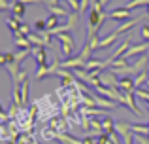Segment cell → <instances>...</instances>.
Wrapping results in <instances>:
<instances>
[{
    "mask_svg": "<svg viewBox=\"0 0 149 144\" xmlns=\"http://www.w3.org/2000/svg\"><path fill=\"white\" fill-rule=\"evenodd\" d=\"M45 23H47V30H53V29H57V27H61V17L49 15V17L45 19Z\"/></svg>",
    "mask_w": 149,
    "mask_h": 144,
    "instance_id": "obj_15",
    "label": "cell"
},
{
    "mask_svg": "<svg viewBox=\"0 0 149 144\" xmlns=\"http://www.w3.org/2000/svg\"><path fill=\"white\" fill-rule=\"evenodd\" d=\"M10 144H21V142H10Z\"/></svg>",
    "mask_w": 149,
    "mask_h": 144,
    "instance_id": "obj_30",
    "label": "cell"
},
{
    "mask_svg": "<svg viewBox=\"0 0 149 144\" xmlns=\"http://www.w3.org/2000/svg\"><path fill=\"white\" fill-rule=\"evenodd\" d=\"M136 97L143 99V100L149 104V91H147V89H136Z\"/></svg>",
    "mask_w": 149,
    "mask_h": 144,
    "instance_id": "obj_20",
    "label": "cell"
},
{
    "mask_svg": "<svg viewBox=\"0 0 149 144\" xmlns=\"http://www.w3.org/2000/svg\"><path fill=\"white\" fill-rule=\"evenodd\" d=\"M34 27H36V30H38V32H42V30H47V23H45V21H36V25H34Z\"/></svg>",
    "mask_w": 149,
    "mask_h": 144,
    "instance_id": "obj_22",
    "label": "cell"
},
{
    "mask_svg": "<svg viewBox=\"0 0 149 144\" xmlns=\"http://www.w3.org/2000/svg\"><path fill=\"white\" fill-rule=\"evenodd\" d=\"M77 19H79V15H77V11H72V13L68 15V21H66V27H68V30H74L77 25Z\"/></svg>",
    "mask_w": 149,
    "mask_h": 144,
    "instance_id": "obj_16",
    "label": "cell"
},
{
    "mask_svg": "<svg viewBox=\"0 0 149 144\" xmlns=\"http://www.w3.org/2000/svg\"><path fill=\"white\" fill-rule=\"evenodd\" d=\"M117 87L121 89V91H136V84H134V78L132 76H125L119 80V85Z\"/></svg>",
    "mask_w": 149,
    "mask_h": 144,
    "instance_id": "obj_9",
    "label": "cell"
},
{
    "mask_svg": "<svg viewBox=\"0 0 149 144\" xmlns=\"http://www.w3.org/2000/svg\"><path fill=\"white\" fill-rule=\"evenodd\" d=\"M11 13H13L15 17H19V19H21L23 15L26 13V4L19 2V0H13V2H11Z\"/></svg>",
    "mask_w": 149,
    "mask_h": 144,
    "instance_id": "obj_10",
    "label": "cell"
},
{
    "mask_svg": "<svg viewBox=\"0 0 149 144\" xmlns=\"http://www.w3.org/2000/svg\"><path fill=\"white\" fill-rule=\"evenodd\" d=\"M147 80H149V74H147V72H142V74H138V76L134 78V84H136V87H140L142 84H147Z\"/></svg>",
    "mask_w": 149,
    "mask_h": 144,
    "instance_id": "obj_19",
    "label": "cell"
},
{
    "mask_svg": "<svg viewBox=\"0 0 149 144\" xmlns=\"http://www.w3.org/2000/svg\"><path fill=\"white\" fill-rule=\"evenodd\" d=\"M34 114L30 110H26V108H21V112L17 114V118L15 119H11V122H15V125H17V129L21 131V133H25V135H29L30 131H32V125H34Z\"/></svg>",
    "mask_w": 149,
    "mask_h": 144,
    "instance_id": "obj_1",
    "label": "cell"
},
{
    "mask_svg": "<svg viewBox=\"0 0 149 144\" xmlns=\"http://www.w3.org/2000/svg\"><path fill=\"white\" fill-rule=\"evenodd\" d=\"M23 4H36V2H42V0H19Z\"/></svg>",
    "mask_w": 149,
    "mask_h": 144,
    "instance_id": "obj_26",
    "label": "cell"
},
{
    "mask_svg": "<svg viewBox=\"0 0 149 144\" xmlns=\"http://www.w3.org/2000/svg\"><path fill=\"white\" fill-rule=\"evenodd\" d=\"M146 19H149V6H147V11H146Z\"/></svg>",
    "mask_w": 149,
    "mask_h": 144,
    "instance_id": "obj_29",
    "label": "cell"
},
{
    "mask_svg": "<svg viewBox=\"0 0 149 144\" xmlns=\"http://www.w3.org/2000/svg\"><path fill=\"white\" fill-rule=\"evenodd\" d=\"M29 91H30V81L25 80L21 84V99H23V106L29 103Z\"/></svg>",
    "mask_w": 149,
    "mask_h": 144,
    "instance_id": "obj_14",
    "label": "cell"
},
{
    "mask_svg": "<svg viewBox=\"0 0 149 144\" xmlns=\"http://www.w3.org/2000/svg\"><path fill=\"white\" fill-rule=\"evenodd\" d=\"M29 55H32V48H30V49H21V51H17V53H15V63L21 65L23 59H26Z\"/></svg>",
    "mask_w": 149,
    "mask_h": 144,
    "instance_id": "obj_17",
    "label": "cell"
},
{
    "mask_svg": "<svg viewBox=\"0 0 149 144\" xmlns=\"http://www.w3.org/2000/svg\"><path fill=\"white\" fill-rule=\"evenodd\" d=\"M117 38H119V34L117 32H111L108 38H104V40L98 42V49H104V48H111V44H115Z\"/></svg>",
    "mask_w": 149,
    "mask_h": 144,
    "instance_id": "obj_12",
    "label": "cell"
},
{
    "mask_svg": "<svg viewBox=\"0 0 149 144\" xmlns=\"http://www.w3.org/2000/svg\"><path fill=\"white\" fill-rule=\"evenodd\" d=\"M83 144H95V138L91 135H87V137H83Z\"/></svg>",
    "mask_w": 149,
    "mask_h": 144,
    "instance_id": "obj_25",
    "label": "cell"
},
{
    "mask_svg": "<svg viewBox=\"0 0 149 144\" xmlns=\"http://www.w3.org/2000/svg\"><path fill=\"white\" fill-rule=\"evenodd\" d=\"M32 144H42L40 140H36V138H32Z\"/></svg>",
    "mask_w": 149,
    "mask_h": 144,
    "instance_id": "obj_28",
    "label": "cell"
},
{
    "mask_svg": "<svg viewBox=\"0 0 149 144\" xmlns=\"http://www.w3.org/2000/svg\"><path fill=\"white\" fill-rule=\"evenodd\" d=\"M109 19H115V21H130L134 17H132V10H128V8H117V10H113L109 13Z\"/></svg>",
    "mask_w": 149,
    "mask_h": 144,
    "instance_id": "obj_3",
    "label": "cell"
},
{
    "mask_svg": "<svg viewBox=\"0 0 149 144\" xmlns=\"http://www.w3.org/2000/svg\"><path fill=\"white\" fill-rule=\"evenodd\" d=\"M147 138H149V137H147Z\"/></svg>",
    "mask_w": 149,
    "mask_h": 144,
    "instance_id": "obj_34",
    "label": "cell"
},
{
    "mask_svg": "<svg viewBox=\"0 0 149 144\" xmlns=\"http://www.w3.org/2000/svg\"><path fill=\"white\" fill-rule=\"evenodd\" d=\"M98 2H100V4H102V6H104V8H106V6H108V4H109V2H111V0H98Z\"/></svg>",
    "mask_w": 149,
    "mask_h": 144,
    "instance_id": "obj_27",
    "label": "cell"
},
{
    "mask_svg": "<svg viewBox=\"0 0 149 144\" xmlns=\"http://www.w3.org/2000/svg\"><path fill=\"white\" fill-rule=\"evenodd\" d=\"M146 106H147V112H149V104H146Z\"/></svg>",
    "mask_w": 149,
    "mask_h": 144,
    "instance_id": "obj_31",
    "label": "cell"
},
{
    "mask_svg": "<svg viewBox=\"0 0 149 144\" xmlns=\"http://www.w3.org/2000/svg\"><path fill=\"white\" fill-rule=\"evenodd\" d=\"M0 10H2V11H8V10H11V4L8 2V0H0Z\"/></svg>",
    "mask_w": 149,
    "mask_h": 144,
    "instance_id": "obj_24",
    "label": "cell"
},
{
    "mask_svg": "<svg viewBox=\"0 0 149 144\" xmlns=\"http://www.w3.org/2000/svg\"><path fill=\"white\" fill-rule=\"evenodd\" d=\"M146 85H147V87H149V80H147V84H146Z\"/></svg>",
    "mask_w": 149,
    "mask_h": 144,
    "instance_id": "obj_32",
    "label": "cell"
},
{
    "mask_svg": "<svg viewBox=\"0 0 149 144\" xmlns=\"http://www.w3.org/2000/svg\"><path fill=\"white\" fill-rule=\"evenodd\" d=\"M6 25L10 27L11 32H19V30H21V27H23V23L19 21V17H15V15L11 13V15H8V17H6Z\"/></svg>",
    "mask_w": 149,
    "mask_h": 144,
    "instance_id": "obj_11",
    "label": "cell"
},
{
    "mask_svg": "<svg viewBox=\"0 0 149 144\" xmlns=\"http://www.w3.org/2000/svg\"><path fill=\"white\" fill-rule=\"evenodd\" d=\"M89 6H93V4H91V0H81V8H79V13L83 15V13H87V11H91V10H89Z\"/></svg>",
    "mask_w": 149,
    "mask_h": 144,
    "instance_id": "obj_21",
    "label": "cell"
},
{
    "mask_svg": "<svg viewBox=\"0 0 149 144\" xmlns=\"http://www.w3.org/2000/svg\"><path fill=\"white\" fill-rule=\"evenodd\" d=\"M57 142H61V144H83V140H79V138H76V137H70V135H66V133L58 135Z\"/></svg>",
    "mask_w": 149,
    "mask_h": 144,
    "instance_id": "obj_13",
    "label": "cell"
},
{
    "mask_svg": "<svg viewBox=\"0 0 149 144\" xmlns=\"http://www.w3.org/2000/svg\"><path fill=\"white\" fill-rule=\"evenodd\" d=\"M13 61H15V53H2L0 55V65H4V67H8Z\"/></svg>",
    "mask_w": 149,
    "mask_h": 144,
    "instance_id": "obj_18",
    "label": "cell"
},
{
    "mask_svg": "<svg viewBox=\"0 0 149 144\" xmlns=\"http://www.w3.org/2000/svg\"><path fill=\"white\" fill-rule=\"evenodd\" d=\"M57 36V40L61 42V46H62V53H64L66 57H70L74 53V38H72V34L70 32H58V34H55Z\"/></svg>",
    "mask_w": 149,
    "mask_h": 144,
    "instance_id": "obj_2",
    "label": "cell"
},
{
    "mask_svg": "<svg viewBox=\"0 0 149 144\" xmlns=\"http://www.w3.org/2000/svg\"><path fill=\"white\" fill-rule=\"evenodd\" d=\"M142 19H146V13H143V15H140V17H134V19H130V21H125L123 25H119V27L115 29V32L119 34V36H121L123 32H128V30H130L132 27H136L140 21H142Z\"/></svg>",
    "mask_w": 149,
    "mask_h": 144,
    "instance_id": "obj_6",
    "label": "cell"
},
{
    "mask_svg": "<svg viewBox=\"0 0 149 144\" xmlns=\"http://www.w3.org/2000/svg\"><path fill=\"white\" fill-rule=\"evenodd\" d=\"M32 57L36 59L38 67H47V51L45 48H32Z\"/></svg>",
    "mask_w": 149,
    "mask_h": 144,
    "instance_id": "obj_5",
    "label": "cell"
},
{
    "mask_svg": "<svg viewBox=\"0 0 149 144\" xmlns=\"http://www.w3.org/2000/svg\"><path fill=\"white\" fill-rule=\"evenodd\" d=\"M147 74H149V72H147Z\"/></svg>",
    "mask_w": 149,
    "mask_h": 144,
    "instance_id": "obj_33",
    "label": "cell"
},
{
    "mask_svg": "<svg viewBox=\"0 0 149 144\" xmlns=\"http://www.w3.org/2000/svg\"><path fill=\"white\" fill-rule=\"evenodd\" d=\"M100 84L106 85V87H117V85H119V80H115V74H113L111 70H104L102 76H100Z\"/></svg>",
    "mask_w": 149,
    "mask_h": 144,
    "instance_id": "obj_4",
    "label": "cell"
},
{
    "mask_svg": "<svg viewBox=\"0 0 149 144\" xmlns=\"http://www.w3.org/2000/svg\"><path fill=\"white\" fill-rule=\"evenodd\" d=\"M142 38L146 42H149V25H143L142 27Z\"/></svg>",
    "mask_w": 149,
    "mask_h": 144,
    "instance_id": "obj_23",
    "label": "cell"
},
{
    "mask_svg": "<svg viewBox=\"0 0 149 144\" xmlns=\"http://www.w3.org/2000/svg\"><path fill=\"white\" fill-rule=\"evenodd\" d=\"M93 97H95L96 106H102V108H117V104H119V103H115V100H111V99H106V97L98 95V93H93Z\"/></svg>",
    "mask_w": 149,
    "mask_h": 144,
    "instance_id": "obj_7",
    "label": "cell"
},
{
    "mask_svg": "<svg viewBox=\"0 0 149 144\" xmlns=\"http://www.w3.org/2000/svg\"><path fill=\"white\" fill-rule=\"evenodd\" d=\"M47 10L51 11V15H57V17H68L70 13H72V11L70 10H66V8H62L61 4H47Z\"/></svg>",
    "mask_w": 149,
    "mask_h": 144,
    "instance_id": "obj_8",
    "label": "cell"
}]
</instances>
